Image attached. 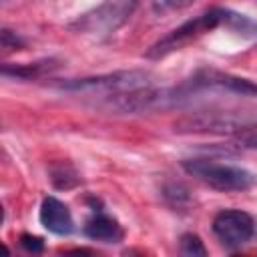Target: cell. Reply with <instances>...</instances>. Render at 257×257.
<instances>
[{"label": "cell", "instance_id": "obj_12", "mask_svg": "<svg viewBox=\"0 0 257 257\" xmlns=\"http://www.w3.org/2000/svg\"><path fill=\"white\" fill-rule=\"evenodd\" d=\"M195 0H151V8L157 14H165V12H173V10H181L189 4H193Z\"/></svg>", "mask_w": 257, "mask_h": 257}, {"label": "cell", "instance_id": "obj_11", "mask_svg": "<svg viewBox=\"0 0 257 257\" xmlns=\"http://www.w3.org/2000/svg\"><path fill=\"white\" fill-rule=\"evenodd\" d=\"M179 251L183 253V255H207V249H205V245H203V241H201V237L199 235H195V233H183L181 235V239H179Z\"/></svg>", "mask_w": 257, "mask_h": 257}, {"label": "cell", "instance_id": "obj_5", "mask_svg": "<svg viewBox=\"0 0 257 257\" xmlns=\"http://www.w3.org/2000/svg\"><path fill=\"white\" fill-rule=\"evenodd\" d=\"M139 0H104L96 8L80 14L70 22V30L84 36L106 38L116 32L137 10Z\"/></svg>", "mask_w": 257, "mask_h": 257}, {"label": "cell", "instance_id": "obj_6", "mask_svg": "<svg viewBox=\"0 0 257 257\" xmlns=\"http://www.w3.org/2000/svg\"><path fill=\"white\" fill-rule=\"evenodd\" d=\"M257 126L255 118H249L243 112H217V110H207V112H197V114H187L183 116L177 124L175 131L179 133H213V135H229V133H249L255 131Z\"/></svg>", "mask_w": 257, "mask_h": 257}, {"label": "cell", "instance_id": "obj_9", "mask_svg": "<svg viewBox=\"0 0 257 257\" xmlns=\"http://www.w3.org/2000/svg\"><path fill=\"white\" fill-rule=\"evenodd\" d=\"M84 235L98 243H120L124 237V231L114 217L106 215L100 209L98 211L94 209V213L84 223Z\"/></svg>", "mask_w": 257, "mask_h": 257}, {"label": "cell", "instance_id": "obj_14", "mask_svg": "<svg viewBox=\"0 0 257 257\" xmlns=\"http://www.w3.org/2000/svg\"><path fill=\"white\" fill-rule=\"evenodd\" d=\"M2 48H4L6 52H10V50H22V48H24V40H22L16 32L4 28V30H2Z\"/></svg>", "mask_w": 257, "mask_h": 257}, {"label": "cell", "instance_id": "obj_10", "mask_svg": "<svg viewBox=\"0 0 257 257\" xmlns=\"http://www.w3.org/2000/svg\"><path fill=\"white\" fill-rule=\"evenodd\" d=\"M58 68V62L52 58L28 62V64H2V76L4 78H16V80H36L44 76L46 72H52Z\"/></svg>", "mask_w": 257, "mask_h": 257}, {"label": "cell", "instance_id": "obj_8", "mask_svg": "<svg viewBox=\"0 0 257 257\" xmlns=\"http://www.w3.org/2000/svg\"><path fill=\"white\" fill-rule=\"evenodd\" d=\"M38 219L44 229L54 235H70L74 231V219L66 203L56 197H44L38 209Z\"/></svg>", "mask_w": 257, "mask_h": 257}, {"label": "cell", "instance_id": "obj_16", "mask_svg": "<svg viewBox=\"0 0 257 257\" xmlns=\"http://www.w3.org/2000/svg\"><path fill=\"white\" fill-rule=\"evenodd\" d=\"M241 143L249 149H257V128L255 131H249V133H243L241 135Z\"/></svg>", "mask_w": 257, "mask_h": 257}, {"label": "cell", "instance_id": "obj_2", "mask_svg": "<svg viewBox=\"0 0 257 257\" xmlns=\"http://www.w3.org/2000/svg\"><path fill=\"white\" fill-rule=\"evenodd\" d=\"M58 90L86 94L98 98V102L112 98L122 92L139 90L145 86H153V76L147 70H116L98 76H84V78H68L54 84Z\"/></svg>", "mask_w": 257, "mask_h": 257}, {"label": "cell", "instance_id": "obj_1", "mask_svg": "<svg viewBox=\"0 0 257 257\" xmlns=\"http://www.w3.org/2000/svg\"><path fill=\"white\" fill-rule=\"evenodd\" d=\"M207 94H235L243 98H257V82L215 68H199L181 84L167 88V102L169 108H181Z\"/></svg>", "mask_w": 257, "mask_h": 257}, {"label": "cell", "instance_id": "obj_13", "mask_svg": "<svg viewBox=\"0 0 257 257\" xmlns=\"http://www.w3.org/2000/svg\"><path fill=\"white\" fill-rule=\"evenodd\" d=\"M165 197H167V201H169L173 207H183V205L189 201V195H187V191H185L181 185H171V187H167V189H165Z\"/></svg>", "mask_w": 257, "mask_h": 257}, {"label": "cell", "instance_id": "obj_4", "mask_svg": "<svg viewBox=\"0 0 257 257\" xmlns=\"http://www.w3.org/2000/svg\"><path fill=\"white\" fill-rule=\"evenodd\" d=\"M181 167L187 175L195 177L203 185H207L215 191H221V193L247 191L255 183V177L247 169L215 163L211 159H185V161H181Z\"/></svg>", "mask_w": 257, "mask_h": 257}, {"label": "cell", "instance_id": "obj_15", "mask_svg": "<svg viewBox=\"0 0 257 257\" xmlns=\"http://www.w3.org/2000/svg\"><path fill=\"white\" fill-rule=\"evenodd\" d=\"M20 245L30 253H40L44 249V241L40 237H36V235H30V233H22L20 235Z\"/></svg>", "mask_w": 257, "mask_h": 257}, {"label": "cell", "instance_id": "obj_7", "mask_svg": "<svg viewBox=\"0 0 257 257\" xmlns=\"http://www.w3.org/2000/svg\"><path fill=\"white\" fill-rule=\"evenodd\" d=\"M257 231L255 219L241 209H223L213 217V233L227 249L247 245Z\"/></svg>", "mask_w": 257, "mask_h": 257}, {"label": "cell", "instance_id": "obj_3", "mask_svg": "<svg viewBox=\"0 0 257 257\" xmlns=\"http://www.w3.org/2000/svg\"><path fill=\"white\" fill-rule=\"evenodd\" d=\"M231 10L229 8H211L187 22H183L181 26L173 28L169 34H165L163 38H159L149 50H147V58H165L181 48H185L187 44L195 42L197 38L217 30V28H227V20H229Z\"/></svg>", "mask_w": 257, "mask_h": 257}]
</instances>
